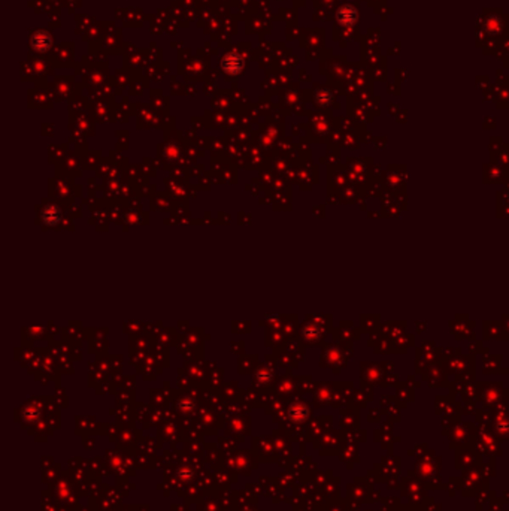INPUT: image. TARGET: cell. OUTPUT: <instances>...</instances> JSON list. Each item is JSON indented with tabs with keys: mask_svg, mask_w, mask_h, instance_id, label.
I'll list each match as a JSON object with an SVG mask.
<instances>
[{
	"mask_svg": "<svg viewBox=\"0 0 509 511\" xmlns=\"http://www.w3.org/2000/svg\"><path fill=\"white\" fill-rule=\"evenodd\" d=\"M224 66H226V70L229 72H238L240 69V58L236 55H229L224 60Z\"/></svg>",
	"mask_w": 509,
	"mask_h": 511,
	"instance_id": "cell-1",
	"label": "cell"
}]
</instances>
